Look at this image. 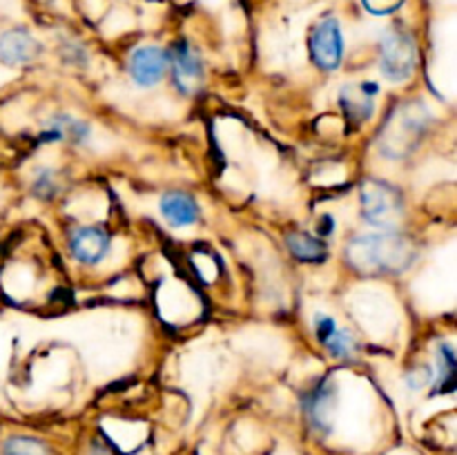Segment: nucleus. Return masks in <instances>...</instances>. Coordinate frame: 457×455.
I'll use <instances>...</instances> for the list:
<instances>
[{
	"label": "nucleus",
	"instance_id": "14",
	"mask_svg": "<svg viewBox=\"0 0 457 455\" xmlns=\"http://www.w3.org/2000/svg\"><path fill=\"white\" fill-rule=\"evenodd\" d=\"M457 377V361L455 351L449 342H442L437 346V379L436 393H451L455 388Z\"/></svg>",
	"mask_w": 457,
	"mask_h": 455
},
{
	"label": "nucleus",
	"instance_id": "13",
	"mask_svg": "<svg viewBox=\"0 0 457 455\" xmlns=\"http://www.w3.org/2000/svg\"><path fill=\"white\" fill-rule=\"evenodd\" d=\"M286 245H288L290 254L303 263H321L328 257V248H326L324 241L315 239L306 232H290L286 236Z\"/></svg>",
	"mask_w": 457,
	"mask_h": 455
},
{
	"label": "nucleus",
	"instance_id": "12",
	"mask_svg": "<svg viewBox=\"0 0 457 455\" xmlns=\"http://www.w3.org/2000/svg\"><path fill=\"white\" fill-rule=\"evenodd\" d=\"M89 136V125L85 120L74 119L70 114H56L47 120L45 129L40 132V143H85Z\"/></svg>",
	"mask_w": 457,
	"mask_h": 455
},
{
	"label": "nucleus",
	"instance_id": "6",
	"mask_svg": "<svg viewBox=\"0 0 457 455\" xmlns=\"http://www.w3.org/2000/svg\"><path fill=\"white\" fill-rule=\"evenodd\" d=\"M168 67H172L174 85L183 94H195L204 80V62L199 52L187 40H179L168 52Z\"/></svg>",
	"mask_w": 457,
	"mask_h": 455
},
{
	"label": "nucleus",
	"instance_id": "20",
	"mask_svg": "<svg viewBox=\"0 0 457 455\" xmlns=\"http://www.w3.org/2000/svg\"><path fill=\"white\" fill-rule=\"evenodd\" d=\"M335 328H337V321H335L333 317H328V315H317L315 317V333H317V339H320L321 343H324L326 339L333 335Z\"/></svg>",
	"mask_w": 457,
	"mask_h": 455
},
{
	"label": "nucleus",
	"instance_id": "1",
	"mask_svg": "<svg viewBox=\"0 0 457 455\" xmlns=\"http://www.w3.org/2000/svg\"><path fill=\"white\" fill-rule=\"evenodd\" d=\"M418 257V245L397 230L357 235L346 245L348 266L364 275H397Z\"/></svg>",
	"mask_w": 457,
	"mask_h": 455
},
{
	"label": "nucleus",
	"instance_id": "11",
	"mask_svg": "<svg viewBox=\"0 0 457 455\" xmlns=\"http://www.w3.org/2000/svg\"><path fill=\"white\" fill-rule=\"evenodd\" d=\"M161 214L172 228L195 226L199 221V205L187 192H168L161 199Z\"/></svg>",
	"mask_w": 457,
	"mask_h": 455
},
{
	"label": "nucleus",
	"instance_id": "3",
	"mask_svg": "<svg viewBox=\"0 0 457 455\" xmlns=\"http://www.w3.org/2000/svg\"><path fill=\"white\" fill-rule=\"evenodd\" d=\"M428 123H431V116H428V112L424 110V105H420V103L397 107L395 114L391 116V120H388L386 128H384V154H391L393 159L404 156L406 152L424 136Z\"/></svg>",
	"mask_w": 457,
	"mask_h": 455
},
{
	"label": "nucleus",
	"instance_id": "19",
	"mask_svg": "<svg viewBox=\"0 0 457 455\" xmlns=\"http://www.w3.org/2000/svg\"><path fill=\"white\" fill-rule=\"evenodd\" d=\"M406 382H409V386L413 388V391H420V388L428 386V384L433 382V370L428 368V366H420V368L406 373Z\"/></svg>",
	"mask_w": 457,
	"mask_h": 455
},
{
	"label": "nucleus",
	"instance_id": "22",
	"mask_svg": "<svg viewBox=\"0 0 457 455\" xmlns=\"http://www.w3.org/2000/svg\"><path fill=\"white\" fill-rule=\"evenodd\" d=\"M92 455H114V453H112L110 449H105V446H101V444H94V449H92Z\"/></svg>",
	"mask_w": 457,
	"mask_h": 455
},
{
	"label": "nucleus",
	"instance_id": "15",
	"mask_svg": "<svg viewBox=\"0 0 457 455\" xmlns=\"http://www.w3.org/2000/svg\"><path fill=\"white\" fill-rule=\"evenodd\" d=\"M330 400H333V386L328 382H324L321 386H317L312 391V395L308 397L306 410L311 422L317 428L328 426V413H330Z\"/></svg>",
	"mask_w": 457,
	"mask_h": 455
},
{
	"label": "nucleus",
	"instance_id": "9",
	"mask_svg": "<svg viewBox=\"0 0 457 455\" xmlns=\"http://www.w3.org/2000/svg\"><path fill=\"white\" fill-rule=\"evenodd\" d=\"M379 94L378 83H360L346 85L339 94V103L351 123L361 125L373 116L375 112V96Z\"/></svg>",
	"mask_w": 457,
	"mask_h": 455
},
{
	"label": "nucleus",
	"instance_id": "2",
	"mask_svg": "<svg viewBox=\"0 0 457 455\" xmlns=\"http://www.w3.org/2000/svg\"><path fill=\"white\" fill-rule=\"evenodd\" d=\"M361 217L370 226L384 228V230H397L400 221L404 219V196L391 183L369 178L361 186Z\"/></svg>",
	"mask_w": 457,
	"mask_h": 455
},
{
	"label": "nucleus",
	"instance_id": "18",
	"mask_svg": "<svg viewBox=\"0 0 457 455\" xmlns=\"http://www.w3.org/2000/svg\"><path fill=\"white\" fill-rule=\"evenodd\" d=\"M31 187H34V194L40 196V199H52V196L56 194V190H58L56 174H54V170H49V168L36 170L34 183H31Z\"/></svg>",
	"mask_w": 457,
	"mask_h": 455
},
{
	"label": "nucleus",
	"instance_id": "8",
	"mask_svg": "<svg viewBox=\"0 0 457 455\" xmlns=\"http://www.w3.org/2000/svg\"><path fill=\"white\" fill-rule=\"evenodd\" d=\"M110 235L98 226L79 228L70 239V250L74 259L79 263H87V266L101 263L107 257V252H110Z\"/></svg>",
	"mask_w": 457,
	"mask_h": 455
},
{
	"label": "nucleus",
	"instance_id": "21",
	"mask_svg": "<svg viewBox=\"0 0 457 455\" xmlns=\"http://www.w3.org/2000/svg\"><path fill=\"white\" fill-rule=\"evenodd\" d=\"M335 230V219L333 217H324L320 223V235H330Z\"/></svg>",
	"mask_w": 457,
	"mask_h": 455
},
{
	"label": "nucleus",
	"instance_id": "5",
	"mask_svg": "<svg viewBox=\"0 0 457 455\" xmlns=\"http://www.w3.org/2000/svg\"><path fill=\"white\" fill-rule=\"evenodd\" d=\"M311 56L317 67L335 71L344 58V34L335 16L321 18L311 34Z\"/></svg>",
	"mask_w": 457,
	"mask_h": 455
},
{
	"label": "nucleus",
	"instance_id": "7",
	"mask_svg": "<svg viewBox=\"0 0 457 455\" xmlns=\"http://www.w3.org/2000/svg\"><path fill=\"white\" fill-rule=\"evenodd\" d=\"M168 71V52L154 45L147 47L134 49L129 56V76L137 85L143 87H152V85L161 83V79Z\"/></svg>",
	"mask_w": 457,
	"mask_h": 455
},
{
	"label": "nucleus",
	"instance_id": "4",
	"mask_svg": "<svg viewBox=\"0 0 457 455\" xmlns=\"http://www.w3.org/2000/svg\"><path fill=\"white\" fill-rule=\"evenodd\" d=\"M418 65V45L404 29H391L379 45V70L393 83H404Z\"/></svg>",
	"mask_w": 457,
	"mask_h": 455
},
{
	"label": "nucleus",
	"instance_id": "16",
	"mask_svg": "<svg viewBox=\"0 0 457 455\" xmlns=\"http://www.w3.org/2000/svg\"><path fill=\"white\" fill-rule=\"evenodd\" d=\"M3 455H49L43 442L34 437L13 435L3 442Z\"/></svg>",
	"mask_w": 457,
	"mask_h": 455
},
{
	"label": "nucleus",
	"instance_id": "10",
	"mask_svg": "<svg viewBox=\"0 0 457 455\" xmlns=\"http://www.w3.org/2000/svg\"><path fill=\"white\" fill-rule=\"evenodd\" d=\"M38 54L40 43L27 29H7L0 34V62L3 65H27Z\"/></svg>",
	"mask_w": 457,
	"mask_h": 455
},
{
	"label": "nucleus",
	"instance_id": "17",
	"mask_svg": "<svg viewBox=\"0 0 457 455\" xmlns=\"http://www.w3.org/2000/svg\"><path fill=\"white\" fill-rule=\"evenodd\" d=\"M324 346L328 348L330 355L339 357V360H351V357L357 352V343L355 339H353V335L342 328H335L333 335L324 342Z\"/></svg>",
	"mask_w": 457,
	"mask_h": 455
}]
</instances>
